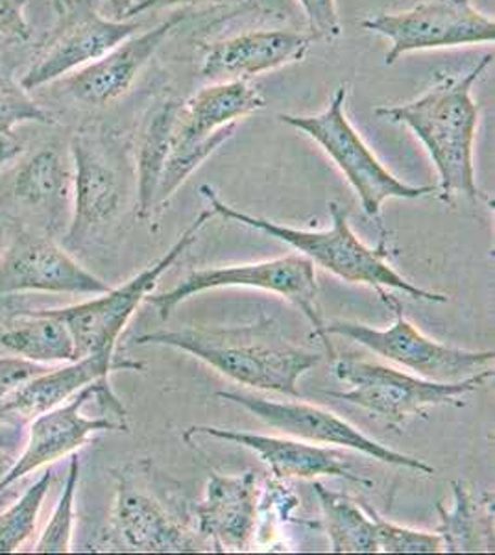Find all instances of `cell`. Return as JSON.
Instances as JSON below:
<instances>
[{"instance_id":"1","label":"cell","mask_w":495,"mask_h":555,"mask_svg":"<svg viewBox=\"0 0 495 555\" xmlns=\"http://www.w3.org/2000/svg\"><path fill=\"white\" fill-rule=\"evenodd\" d=\"M492 62L494 52H489L470 73L444 76L418 99L374 109L379 119L403 125L420 139L439 172L440 198L444 203L452 204L455 196L463 195L494 206V198L477 185L473 145L481 106L471 96V89Z\"/></svg>"},{"instance_id":"2","label":"cell","mask_w":495,"mask_h":555,"mask_svg":"<svg viewBox=\"0 0 495 555\" xmlns=\"http://www.w3.org/2000/svg\"><path fill=\"white\" fill-rule=\"evenodd\" d=\"M135 345L182 350L237 384L290 398H300L298 379L322 361L318 353L287 341L272 322L226 330H159L139 335Z\"/></svg>"},{"instance_id":"3","label":"cell","mask_w":495,"mask_h":555,"mask_svg":"<svg viewBox=\"0 0 495 555\" xmlns=\"http://www.w3.org/2000/svg\"><path fill=\"white\" fill-rule=\"evenodd\" d=\"M200 193L209 204V209L222 219L235 221L243 227L258 230L263 234L283 241L285 245L292 246L296 253L311 259L314 266L322 267L335 276L342 278L350 284L368 285L377 293L381 291H402L403 295L414 300L426 302H447L445 295L424 289L408 282L407 278L392 269L387 263L389 250L385 243L372 248L359 240L348 222V211L339 203H329V217L331 227L327 230H300V228L285 227L279 222L269 221L263 217L248 215L240 209L232 208L220 201L217 191L204 183Z\"/></svg>"},{"instance_id":"4","label":"cell","mask_w":495,"mask_h":555,"mask_svg":"<svg viewBox=\"0 0 495 555\" xmlns=\"http://www.w3.org/2000/svg\"><path fill=\"white\" fill-rule=\"evenodd\" d=\"M333 365L335 376L342 384L351 385V389L327 395L368 411L392 429L402 428L413 416L424 415L426 408L465 405L460 398L477 391L495 376L494 366H489L460 382H433L398 371L394 366L357 360L353 356L335 358Z\"/></svg>"},{"instance_id":"5","label":"cell","mask_w":495,"mask_h":555,"mask_svg":"<svg viewBox=\"0 0 495 555\" xmlns=\"http://www.w3.org/2000/svg\"><path fill=\"white\" fill-rule=\"evenodd\" d=\"M348 86H340L329 101V106L316 115L282 114L279 119L298 132L313 139L322 151L339 167L353 191L357 193L361 206L372 219L381 221L382 204L390 198L414 201L424 198L439 190L437 185H411L395 178L379 162L370 146L364 143L361 133L353 128L346 115Z\"/></svg>"},{"instance_id":"6","label":"cell","mask_w":495,"mask_h":555,"mask_svg":"<svg viewBox=\"0 0 495 555\" xmlns=\"http://www.w3.org/2000/svg\"><path fill=\"white\" fill-rule=\"evenodd\" d=\"M224 287H246L261 289L289 300L292 306L308 317L314 334L321 337L327 356L335 360L337 352L329 341L326 322L318 306V284L311 259L301 254H289L277 259H266L245 266L211 267L188 272L180 284L161 295H148L145 302L157 311L161 321H169L175 308L204 291Z\"/></svg>"},{"instance_id":"7","label":"cell","mask_w":495,"mask_h":555,"mask_svg":"<svg viewBox=\"0 0 495 555\" xmlns=\"http://www.w3.org/2000/svg\"><path fill=\"white\" fill-rule=\"evenodd\" d=\"M69 151L73 209L63 243L78 248L119 219L130 195V164L119 143L96 130L76 132Z\"/></svg>"},{"instance_id":"8","label":"cell","mask_w":495,"mask_h":555,"mask_svg":"<svg viewBox=\"0 0 495 555\" xmlns=\"http://www.w3.org/2000/svg\"><path fill=\"white\" fill-rule=\"evenodd\" d=\"M377 295L394 311L392 326L377 330L361 322L335 321L326 324L327 334L348 337L382 360L392 361L416 376L433 382H460L494 366V350H466L434 341L408 321L402 302L394 295H389V291Z\"/></svg>"},{"instance_id":"9","label":"cell","mask_w":495,"mask_h":555,"mask_svg":"<svg viewBox=\"0 0 495 555\" xmlns=\"http://www.w3.org/2000/svg\"><path fill=\"white\" fill-rule=\"evenodd\" d=\"M211 215V209L201 211L195 222L180 235V240L170 246L169 253L120 287L96 295L88 302L51 310L52 315L62 319L69 328L75 341L76 360L88 356H114L115 345L119 341L126 324L130 322L141 302H145V298L156 289L157 280L195 243Z\"/></svg>"},{"instance_id":"10","label":"cell","mask_w":495,"mask_h":555,"mask_svg":"<svg viewBox=\"0 0 495 555\" xmlns=\"http://www.w3.org/2000/svg\"><path fill=\"white\" fill-rule=\"evenodd\" d=\"M148 461L117 474L114 535L120 550L146 554L213 552L211 544L175 512L172 499L152 486Z\"/></svg>"},{"instance_id":"11","label":"cell","mask_w":495,"mask_h":555,"mask_svg":"<svg viewBox=\"0 0 495 555\" xmlns=\"http://www.w3.org/2000/svg\"><path fill=\"white\" fill-rule=\"evenodd\" d=\"M368 33L390 39L385 64L394 65L411 52L494 43L495 23L473 0H424L398 13H377L361 21Z\"/></svg>"},{"instance_id":"12","label":"cell","mask_w":495,"mask_h":555,"mask_svg":"<svg viewBox=\"0 0 495 555\" xmlns=\"http://www.w3.org/2000/svg\"><path fill=\"white\" fill-rule=\"evenodd\" d=\"M217 397L237 404L270 428L279 429L285 436L296 437L301 441L314 442L322 447H340L355 450L359 454L368 455L372 460L392 465V467L411 468L420 474H434V468L426 461L414 455L402 454L364 436L361 429L335 415L308 402H277L269 398L256 397L250 392L220 391Z\"/></svg>"},{"instance_id":"13","label":"cell","mask_w":495,"mask_h":555,"mask_svg":"<svg viewBox=\"0 0 495 555\" xmlns=\"http://www.w3.org/2000/svg\"><path fill=\"white\" fill-rule=\"evenodd\" d=\"M115 397L107 378L96 379L86 385L82 391L65 404L54 410L44 411L31 418L30 428L26 431L25 447L19 457L13 463L10 473L0 481V494L17 483L26 474L41 467H51L52 463L65 455L75 454L76 450L88 444L94 434L102 431H128L126 418L119 416L83 415V408L96 398Z\"/></svg>"},{"instance_id":"14","label":"cell","mask_w":495,"mask_h":555,"mask_svg":"<svg viewBox=\"0 0 495 555\" xmlns=\"http://www.w3.org/2000/svg\"><path fill=\"white\" fill-rule=\"evenodd\" d=\"M109 289L49 234L17 228L0 258V297L23 293L96 297Z\"/></svg>"},{"instance_id":"15","label":"cell","mask_w":495,"mask_h":555,"mask_svg":"<svg viewBox=\"0 0 495 555\" xmlns=\"http://www.w3.org/2000/svg\"><path fill=\"white\" fill-rule=\"evenodd\" d=\"M141 28L133 20H107L86 8L70 15L69 21L44 44L30 69L21 80L26 91L62 80L63 76L82 69L104 56Z\"/></svg>"},{"instance_id":"16","label":"cell","mask_w":495,"mask_h":555,"mask_svg":"<svg viewBox=\"0 0 495 555\" xmlns=\"http://www.w3.org/2000/svg\"><path fill=\"white\" fill-rule=\"evenodd\" d=\"M182 23V15L159 23L143 34H133L104 56L63 78L65 93L86 106H106L126 95L165 39Z\"/></svg>"},{"instance_id":"17","label":"cell","mask_w":495,"mask_h":555,"mask_svg":"<svg viewBox=\"0 0 495 555\" xmlns=\"http://www.w3.org/2000/svg\"><path fill=\"white\" fill-rule=\"evenodd\" d=\"M259 512L258 474L211 473L193 515L196 531L213 552H248L256 537Z\"/></svg>"},{"instance_id":"18","label":"cell","mask_w":495,"mask_h":555,"mask_svg":"<svg viewBox=\"0 0 495 555\" xmlns=\"http://www.w3.org/2000/svg\"><path fill=\"white\" fill-rule=\"evenodd\" d=\"M195 436H209L220 441L233 442L256 452L269 465L277 480H318V478H344L359 486H370L357 474H353L344 455L329 447L301 441L296 437L261 436L240 429L217 428V426H191L183 431V441L191 442Z\"/></svg>"},{"instance_id":"19","label":"cell","mask_w":495,"mask_h":555,"mask_svg":"<svg viewBox=\"0 0 495 555\" xmlns=\"http://www.w3.org/2000/svg\"><path fill=\"white\" fill-rule=\"evenodd\" d=\"M311 47V38L295 30H253L220 39L206 51L200 75L209 82L250 80L253 76L282 69L301 62Z\"/></svg>"},{"instance_id":"20","label":"cell","mask_w":495,"mask_h":555,"mask_svg":"<svg viewBox=\"0 0 495 555\" xmlns=\"http://www.w3.org/2000/svg\"><path fill=\"white\" fill-rule=\"evenodd\" d=\"M138 369H143L138 361L115 360V356H88L57 369H47L0 402V421L26 423L44 411L65 404L86 385L107 378L114 371Z\"/></svg>"},{"instance_id":"21","label":"cell","mask_w":495,"mask_h":555,"mask_svg":"<svg viewBox=\"0 0 495 555\" xmlns=\"http://www.w3.org/2000/svg\"><path fill=\"white\" fill-rule=\"evenodd\" d=\"M13 201L43 215L47 230L62 227V211L73 201V171L57 146H43L30 154L13 172Z\"/></svg>"},{"instance_id":"22","label":"cell","mask_w":495,"mask_h":555,"mask_svg":"<svg viewBox=\"0 0 495 555\" xmlns=\"http://www.w3.org/2000/svg\"><path fill=\"white\" fill-rule=\"evenodd\" d=\"M182 102L164 99L148 109L139 127L135 139V209L143 222H148L156 232L159 224L157 214V190L164 175L165 162L169 156L170 138L174 128L175 115Z\"/></svg>"},{"instance_id":"23","label":"cell","mask_w":495,"mask_h":555,"mask_svg":"<svg viewBox=\"0 0 495 555\" xmlns=\"http://www.w3.org/2000/svg\"><path fill=\"white\" fill-rule=\"evenodd\" d=\"M0 347L39 365L76 361L73 335L51 310L26 311L15 317L0 334Z\"/></svg>"},{"instance_id":"24","label":"cell","mask_w":495,"mask_h":555,"mask_svg":"<svg viewBox=\"0 0 495 555\" xmlns=\"http://www.w3.org/2000/svg\"><path fill=\"white\" fill-rule=\"evenodd\" d=\"M453 504L450 512L439 504L444 552H494V494H476L463 481H453Z\"/></svg>"},{"instance_id":"25","label":"cell","mask_w":495,"mask_h":555,"mask_svg":"<svg viewBox=\"0 0 495 555\" xmlns=\"http://www.w3.org/2000/svg\"><path fill=\"white\" fill-rule=\"evenodd\" d=\"M314 481V492L321 500L322 517L326 522L331 552L337 554H377L376 522L366 505L348 494L327 489L322 481Z\"/></svg>"},{"instance_id":"26","label":"cell","mask_w":495,"mask_h":555,"mask_svg":"<svg viewBox=\"0 0 495 555\" xmlns=\"http://www.w3.org/2000/svg\"><path fill=\"white\" fill-rule=\"evenodd\" d=\"M51 467L26 489L15 504L0 515V554H13L34 535L44 499L51 491Z\"/></svg>"},{"instance_id":"27","label":"cell","mask_w":495,"mask_h":555,"mask_svg":"<svg viewBox=\"0 0 495 555\" xmlns=\"http://www.w3.org/2000/svg\"><path fill=\"white\" fill-rule=\"evenodd\" d=\"M80 483V457L70 454L69 474L63 486L62 496L57 500L52 512L51 520L44 526L43 533L34 546L38 554H67L73 546V530H75L76 492Z\"/></svg>"},{"instance_id":"28","label":"cell","mask_w":495,"mask_h":555,"mask_svg":"<svg viewBox=\"0 0 495 555\" xmlns=\"http://www.w3.org/2000/svg\"><path fill=\"white\" fill-rule=\"evenodd\" d=\"M25 122L54 125L56 120L34 101L28 91L0 69V135H12L13 128Z\"/></svg>"},{"instance_id":"29","label":"cell","mask_w":495,"mask_h":555,"mask_svg":"<svg viewBox=\"0 0 495 555\" xmlns=\"http://www.w3.org/2000/svg\"><path fill=\"white\" fill-rule=\"evenodd\" d=\"M374 522H376L377 546L385 554H439L442 539L437 531L413 530L407 526L390 522L379 517L372 507L366 505Z\"/></svg>"},{"instance_id":"30","label":"cell","mask_w":495,"mask_h":555,"mask_svg":"<svg viewBox=\"0 0 495 555\" xmlns=\"http://www.w3.org/2000/svg\"><path fill=\"white\" fill-rule=\"evenodd\" d=\"M308 15L309 26L318 38L337 39L342 34L335 0H298Z\"/></svg>"},{"instance_id":"31","label":"cell","mask_w":495,"mask_h":555,"mask_svg":"<svg viewBox=\"0 0 495 555\" xmlns=\"http://www.w3.org/2000/svg\"><path fill=\"white\" fill-rule=\"evenodd\" d=\"M49 366L39 365L34 361L23 360L17 356L0 358V402L17 391L28 379L44 373Z\"/></svg>"},{"instance_id":"32","label":"cell","mask_w":495,"mask_h":555,"mask_svg":"<svg viewBox=\"0 0 495 555\" xmlns=\"http://www.w3.org/2000/svg\"><path fill=\"white\" fill-rule=\"evenodd\" d=\"M25 7L26 0H0V41L25 43L30 39Z\"/></svg>"},{"instance_id":"33","label":"cell","mask_w":495,"mask_h":555,"mask_svg":"<svg viewBox=\"0 0 495 555\" xmlns=\"http://www.w3.org/2000/svg\"><path fill=\"white\" fill-rule=\"evenodd\" d=\"M23 424L21 421H0V481L19 457L21 444H25Z\"/></svg>"},{"instance_id":"34","label":"cell","mask_w":495,"mask_h":555,"mask_svg":"<svg viewBox=\"0 0 495 555\" xmlns=\"http://www.w3.org/2000/svg\"><path fill=\"white\" fill-rule=\"evenodd\" d=\"M206 2H219V0H133L132 4L126 8L122 17L133 20L141 13L156 12V10H165V8L198 7Z\"/></svg>"},{"instance_id":"35","label":"cell","mask_w":495,"mask_h":555,"mask_svg":"<svg viewBox=\"0 0 495 555\" xmlns=\"http://www.w3.org/2000/svg\"><path fill=\"white\" fill-rule=\"evenodd\" d=\"M21 149L19 143L12 138V135H0V169L12 162L15 156H19Z\"/></svg>"},{"instance_id":"36","label":"cell","mask_w":495,"mask_h":555,"mask_svg":"<svg viewBox=\"0 0 495 555\" xmlns=\"http://www.w3.org/2000/svg\"><path fill=\"white\" fill-rule=\"evenodd\" d=\"M17 230L15 222L10 221V217L4 214H0V258L6 250L8 243L12 240L13 232Z\"/></svg>"},{"instance_id":"37","label":"cell","mask_w":495,"mask_h":555,"mask_svg":"<svg viewBox=\"0 0 495 555\" xmlns=\"http://www.w3.org/2000/svg\"><path fill=\"white\" fill-rule=\"evenodd\" d=\"M52 2H54V4H56V7L60 8V10H63L62 0H52Z\"/></svg>"},{"instance_id":"38","label":"cell","mask_w":495,"mask_h":555,"mask_svg":"<svg viewBox=\"0 0 495 555\" xmlns=\"http://www.w3.org/2000/svg\"><path fill=\"white\" fill-rule=\"evenodd\" d=\"M133 0H126V8L130 7V4H132ZM125 8V10H126ZM125 13V12H122Z\"/></svg>"}]
</instances>
